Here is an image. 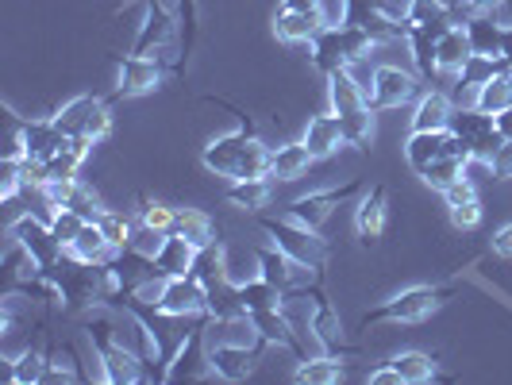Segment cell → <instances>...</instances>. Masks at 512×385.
Here are the masks:
<instances>
[{
    "label": "cell",
    "mask_w": 512,
    "mask_h": 385,
    "mask_svg": "<svg viewBox=\"0 0 512 385\" xmlns=\"http://www.w3.org/2000/svg\"><path fill=\"white\" fill-rule=\"evenodd\" d=\"M205 166L224 181H251V178H270V147L258 139L251 124L243 120L235 131L212 139L205 147Z\"/></svg>",
    "instance_id": "obj_1"
},
{
    "label": "cell",
    "mask_w": 512,
    "mask_h": 385,
    "mask_svg": "<svg viewBox=\"0 0 512 385\" xmlns=\"http://www.w3.org/2000/svg\"><path fill=\"white\" fill-rule=\"evenodd\" d=\"M328 101H332V112L339 116V124L347 131V143L359 147V151H370L374 147V104L366 97L355 74L343 66V70H332L328 74Z\"/></svg>",
    "instance_id": "obj_2"
},
{
    "label": "cell",
    "mask_w": 512,
    "mask_h": 385,
    "mask_svg": "<svg viewBox=\"0 0 512 385\" xmlns=\"http://www.w3.org/2000/svg\"><path fill=\"white\" fill-rule=\"evenodd\" d=\"M443 297H447V289L412 285V289H405V293L389 297L382 308L366 312V316H362V328H370V324H420V320H428L432 312L443 308Z\"/></svg>",
    "instance_id": "obj_3"
},
{
    "label": "cell",
    "mask_w": 512,
    "mask_h": 385,
    "mask_svg": "<svg viewBox=\"0 0 512 385\" xmlns=\"http://www.w3.org/2000/svg\"><path fill=\"white\" fill-rule=\"evenodd\" d=\"M51 120L62 135H70L77 143H89V147L101 143L104 135L112 131V116H108L104 101H97V97H74L66 108H58Z\"/></svg>",
    "instance_id": "obj_4"
},
{
    "label": "cell",
    "mask_w": 512,
    "mask_h": 385,
    "mask_svg": "<svg viewBox=\"0 0 512 385\" xmlns=\"http://www.w3.org/2000/svg\"><path fill=\"white\" fill-rule=\"evenodd\" d=\"M266 339H208L205 335V362L216 378L224 382H243L255 370Z\"/></svg>",
    "instance_id": "obj_5"
},
{
    "label": "cell",
    "mask_w": 512,
    "mask_h": 385,
    "mask_svg": "<svg viewBox=\"0 0 512 385\" xmlns=\"http://www.w3.org/2000/svg\"><path fill=\"white\" fill-rule=\"evenodd\" d=\"M262 231L270 235L274 247H282L285 255L297 258L308 270H320V266H324V243L316 239L312 228H301V224H293V220L285 216V220H266Z\"/></svg>",
    "instance_id": "obj_6"
},
{
    "label": "cell",
    "mask_w": 512,
    "mask_h": 385,
    "mask_svg": "<svg viewBox=\"0 0 512 385\" xmlns=\"http://www.w3.org/2000/svg\"><path fill=\"white\" fill-rule=\"evenodd\" d=\"M370 104L374 112H385V108H405V104L420 101V77L401 70V66H374V81H370Z\"/></svg>",
    "instance_id": "obj_7"
},
{
    "label": "cell",
    "mask_w": 512,
    "mask_h": 385,
    "mask_svg": "<svg viewBox=\"0 0 512 385\" xmlns=\"http://www.w3.org/2000/svg\"><path fill=\"white\" fill-rule=\"evenodd\" d=\"M154 312H158V316H170V320L208 312V285L201 282V278H193V274L166 278V285H162V297L154 301Z\"/></svg>",
    "instance_id": "obj_8"
},
{
    "label": "cell",
    "mask_w": 512,
    "mask_h": 385,
    "mask_svg": "<svg viewBox=\"0 0 512 385\" xmlns=\"http://www.w3.org/2000/svg\"><path fill=\"white\" fill-rule=\"evenodd\" d=\"M355 193H359V181H351V185H335V189H324V193H305V197L289 201L285 216H289L293 224H301V228L320 231V224H324L347 197H355Z\"/></svg>",
    "instance_id": "obj_9"
},
{
    "label": "cell",
    "mask_w": 512,
    "mask_h": 385,
    "mask_svg": "<svg viewBox=\"0 0 512 385\" xmlns=\"http://www.w3.org/2000/svg\"><path fill=\"white\" fill-rule=\"evenodd\" d=\"M447 154H470L451 128L447 131H412L409 143H405V158H409V166L416 170V174H424L432 162L447 158Z\"/></svg>",
    "instance_id": "obj_10"
},
{
    "label": "cell",
    "mask_w": 512,
    "mask_h": 385,
    "mask_svg": "<svg viewBox=\"0 0 512 385\" xmlns=\"http://www.w3.org/2000/svg\"><path fill=\"white\" fill-rule=\"evenodd\" d=\"M162 85V58L147 54H120V77H116V97H143Z\"/></svg>",
    "instance_id": "obj_11"
},
{
    "label": "cell",
    "mask_w": 512,
    "mask_h": 385,
    "mask_svg": "<svg viewBox=\"0 0 512 385\" xmlns=\"http://www.w3.org/2000/svg\"><path fill=\"white\" fill-rule=\"evenodd\" d=\"M258 266H262V278L270 285H278L282 293H293V289H305L308 278H312V270L308 266H301L297 258H289L282 251V247H258Z\"/></svg>",
    "instance_id": "obj_12"
},
{
    "label": "cell",
    "mask_w": 512,
    "mask_h": 385,
    "mask_svg": "<svg viewBox=\"0 0 512 385\" xmlns=\"http://www.w3.org/2000/svg\"><path fill=\"white\" fill-rule=\"evenodd\" d=\"M474 54V39L466 24H447L436 35V70L439 74H459Z\"/></svg>",
    "instance_id": "obj_13"
},
{
    "label": "cell",
    "mask_w": 512,
    "mask_h": 385,
    "mask_svg": "<svg viewBox=\"0 0 512 385\" xmlns=\"http://www.w3.org/2000/svg\"><path fill=\"white\" fill-rule=\"evenodd\" d=\"M301 143L312 151V158H332V154L347 143V131H343V124H339L335 112H320V116H312V120L305 124Z\"/></svg>",
    "instance_id": "obj_14"
},
{
    "label": "cell",
    "mask_w": 512,
    "mask_h": 385,
    "mask_svg": "<svg viewBox=\"0 0 512 385\" xmlns=\"http://www.w3.org/2000/svg\"><path fill=\"white\" fill-rule=\"evenodd\" d=\"M116 255V247L104 239L101 224H85V228L74 235V243L62 251V258H70L77 266H108Z\"/></svg>",
    "instance_id": "obj_15"
},
{
    "label": "cell",
    "mask_w": 512,
    "mask_h": 385,
    "mask_svg": "<svg viewBox=\"0 0 512 385\" xmlns=\"http://www.w3.org/2000/svg\"><path fill=\"white\" fill-rule=\"evenodd\" d=\"M324 27H328L324 12H282L278 8V16H274V35L282 43H312Z\"/></svg>",
    "instance_id": "obj_16"
},
{
    "label": "cell",
    "mask_w": 512,
    "mask_h": 385,
    "mask_svg": "<svg viewBox=\"0 0 512 385\" xmlns=\"http://www.w3.org/2000/svg\"><path fill=\"white\" fill-rule=\"evenodd\" d=\"M455 120V104L447 93H424L412 112V131H447Z\"/></svg>",
    "instance_id": "obj_17"
},
{
    "label": "cell",
    "mask_w": 512,
    "mask_h": 385,
    "mask_svg": "<svg viewBox=\"0 0 512 385\" xmlns=\"http://www.w3.org/2000/svg\"><path fill=\"white\" fill-rule=\"evenodd\" d=\"M312 162H316V158H312V151H308L305 143H282V147L270 151V178H278V181L305 178Z\"/></svg>",
    "instance_id": "obj_18"
},
{
    "label": "cell",
    "mask_w": 512,
    "mask_h": 385,
    "mask_svg": "<svg viewBox=\"0 0 512 385\" xmlns=\"http://www.w3.org/2000/svg\"><path fill=\"white\" fill-rule=\"evenodd\" d=\"M193 262H197V247L181 235H166L162 251L154 258V270L166 278H181V274H193Z\"/></svg>",
    "instance_id": "obj_19"
},
{
    "label": "cell",
    "mask_w": 512,
    "mask_h": 385,
    "mask_svg": "<svg viewBox=\"0 0 512 385\" xmlns=\"http://www.w3.org/2000/svg\"><path fill=\"white\" fill-rule=\"evenodd\" d=\"M312 339L328 351V355H339L343 351V328H339V316L335 308L324 301V293H312Z\"/></svg>",
    "instance_id": "obj_20"
},
{
    "label": "cell",
    "mask_w": 512,
    "mask_h": 385,
    "mask_svg": "<svg viewBox=\"0 0 512 385\" xmlns=\"http://www.w3.org/2000/svg\"><path fill=\"white\" fill-rule=\"evenodd\" d=\"M355 228H359L362 243L382 239V231H385V189L382 185H374V189L359 201V208H355Z\"/></svg>",
    "instance_id": "obj_21"
},
{
    "label": "cell",
    "mask_w": 512,
    "mask_h": 385,
    "mask_svg": "<svg viewBox=\"0 0 512 385\" xmlns=\"http://www.w3.org/2000/svg\"><path fill=\"white\" fill-rule=\"evenodd\" d=\"M170 235H181V239H189L197 251H205L216 243V228H212V220H208L201 208H178L174 212V231Z\"/></svg>",
    "instance_id": "obj_22"
},
{
    "label": "cell",
    "mask_w": 512,
    "mask_h": 385,
    "mask_svg": "<svg viewBox=\"0 0 512 385\" xmlns=\"http://www.w3.org/2000/svg\"><path fill=\"white\" fill-rule=\"evenodd\" d=\"M478 112L486 116H501L512 108V70H501L497 77H489L486 85H478V101H474Z\"/></svg>",
    "instance_id": "obj_23"
},
{
    "label": "cell",
    "mask_w": 512,
    "mask_h": 385,
    "mask_svg": "<svg viewBox=\"0 0 512 385\" xmlns=\"http://www.w3.org/2000/svg\"><path fill=\"white\" fill-rule=\"evenodd\" d=\"M343 374H347V366L339 362V355H320V359H301L293 378L308 385H335L343 382Z\"/></svg>",
    "instance_id": "obj_24"
},
{
    "label": "cell",
    "mask_w": 512,
    "mask_h": 385,
    "mask_svg": "<svg viewBox=\"0 0 512 385\" xmlns=\"http://www.w3.org/2000/svg\"><path fill=\"white\" fill-rule=\"evenodd\" d=\"M228 201L243 212H258L270 201V178H251V181H231Z\"/></svg>",
    "instance_id": "obj_25"
},
{
    "label": "cell",
    "mask_w": 512,
    "mask_h": 385,
    "mask_svg": "<svg viewBox=\"0 0 512 385\" xmlns=\"http://www.w3.org/2000/svg\"><path fill=\"white\" fill-rule=\"evenodd\" d=\"M389 362L397 366V374H401L405 385H420L436 378V362H432V355H424V351H401L397 359H389Z\"/></svg>",
    "instance_id": "obj_26"
},
{
    "label": "cell",
    "mask_w": 512,
    "mask_h": 385,
    "mask_svg": "<svg viewBox=\"0 0 512 385\" xmlns=\"http://www.w3.org/2000/svg\"><path fill=\"white\" fill-rule=\"evenodd\" d=\"M43 374H47V355L35 351V347H27L20 359L8 362V382H16V385L43 382Z\"/></svg>",
    "instance_id": "obj_27"
},
{
    "label": "cell",
    "mask_w": 512,
    "mask_h": 385,
    "mask_svg": "<svg viewBox=\"0 0 512 385\" xmlns=\"http://www.w3.org/2000/svg\"><path fill=\"white\" fill-rule=\"evenodd\" d=\"M104 231V239L116 247V251H128L131 235H135V224H131L124 212H112V208H104V216L97 220Z\"/></svg>",
    "instance_id": "obj_28"
},
{
    "label": "cell",
    "mask_w": 512,
    "mask_h": 385,
    "mask_svg": "<svg viewBox=\"0 0 512 385\" xmlns=\"http://www.w3.org/2000/svg\"><path fill=\"white\" fill-rule=\"evenodd\" d=\"M66 208H74L81 220H89V224H97L104 216V205H101V197L85 185V181H77V189H74V197H70V205Z\"/></svg>",
    "instance_id": "obj_29"
},
{
    "label": "cell",
    "mask_w": 512,
    "mask_h": 385,
    "mask_svg": "<svg viewBox=\"0 0 512 385\" xmlns=\"http://www.w3.org/2000/svg\"><path fill=\"white\" fill-rule=\"evenodd\" d=\"M174 212L178 208H170V205H162V201H139V224H147V228H158V231H174Z\"/></svg>",
    "instance_id": "obj_30"
},
{
    "label": "cell",
    "mask_w": 512,
    "mask_h": 385,
    "mask_svg": "<svg viewBox=\"0 0 512 385\" xmlns=\"http://www.w3.org/2000/svg\"><path fill=\"white\" fill-rule=\"evenodd\" d=\"M470 201H478V185L470 181V170H466L459 181H451V185L443 189V205L459 208V205H470Z\"/></svg>",
    "instance_id": "obj_31"
},
{
    "label": "cell",
    "mask_w": 512,
    "mask_h": 385,
    "mask_svg": "<svg viewBox=\"0 0 512 385\" xmlns=\"http://www.w3.org/2000/svg\"><path fill=\"white\" fill-rule=\"evenodd\" d=\"M451 212V224L462 231L478 228L482 224V201H470V205H459V208H447Z\"/></svg>",
    "instance_id": "obj_32"
},
{
    "label": "cell",
    "mask_w": 512,
    "mask_h": 385,
    "mask_svg": "<svg viewBox=\"0 0 512 385\" xmlns=\"http://www.w3.org/2000/svg\"><path fill=\"white\" fill-rule=\"evenodd\" d=\"M489 174H493V178H512V139H501V147L493 151Z\"/></svg>",
    "instance_id": "obj_33"
},
{
    "label": "cell",
    "mask_w": 512,
    "mask_h": 385,
    "mask_svg": "<svg viewBox=\"0 0 512 385\" xmlns=\"http://www.w3.org/2000/svg\"><path fill=\"white\" fill-rule=\"evenodd\" d=\"M366 382L370 385H405L393 362H389V366H378V370H370V374H366Z\"/></svg>",
    "instance_id": "obj_34"
},
{
    "label": "cell",
    "mask_w": 512,
    "mask_h": 385,
    "mask_svg": "<svg viewBox=\"0 0 512 385\" xmlns=\"http://www.w3.org/2000/svg\"><path fill=\"white\" fill-rule=\"evenodd\" d=\"M493 251H497L501 258H512V224L497 228V235H493Z\"/></svg>",
    "instance_id": "obj_35"
},
{
    "label": "cell",
    "mask_w": 512,
    "mask_h": 385,
    "mask_svg": "<svg viewBox=\"0 0 512 385\" xmlns=\"http://www.w3.org/2000/svg\"><path fill=\"white\" fill-rule=\"evenodd\" d=\"M282 12H320V0H282Z\"/></svg>",
    "instance_id": "obj_36"
},
{
    "label": "cell",
    "mask_w": 512,
    "mask_h": 385,
    "mask_svg": "<svg viewBox=\"0 0 512 385\" xmlns=\"http://www.w3.org/2000/svg\"><path fill=\"white\" fill-rule=\"evenodd\" d=\"M493 124L501 131V139H512V108L509 112H501V116H493Z\"/></svg>",
    "instance_id": "obj_37"
},
{
    "label": "cell",
    "mask_w": 512,
    "mask_h": 385,
    "mask_svg": "<svg viewBox=\"0 0 512 385\" xmlns=\"http://www.w3.org/2000/svg\"><path fill=\"white\" fill-rule=\"evenodd\" d=\"M462 4H470V8L478 12V8H489V4H497V0H462Z\"/></svg>",
    "instance_id": "obj_38"
}]
</instances>
